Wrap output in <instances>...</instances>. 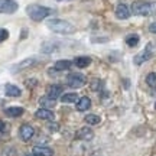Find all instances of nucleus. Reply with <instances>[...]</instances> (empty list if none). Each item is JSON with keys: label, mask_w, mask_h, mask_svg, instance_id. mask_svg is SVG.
<instances>
[{"label": "nucleus", "mask_w": 156, "mask_h": 156, "mask_svg": "<svg viewBox=\"0 0 156 156\" xmlns=\"http://www.w3.org/2000/svg\"><path fill=\"white\" fill-rule=\"evenodd\" d=\"M46 26L55 32V34H62V35H69L75 32V28L74 25H71L67 20H62V19H51L46 22Z\"/></svg>", "instance_id": "obj_1"}, {"label": "nucleus", "mask_w": 156, "mask_h": 156, "mask_svg": "<svg viewBox=\"0 0 156 156\" xmlns=\"http://www.w3.org/2000/svg\"><path fill=\"white\" fill-rule=\"evenodd\" d=\"M132 12L137 16H151L156 13V3H147L143 0H137L132 5Z\"/></svg>", "instance_id": "obj_2"}, {"label": "nucleus", "mask_w": 156, "mask_h": 156, "mask_svg": "<svg viewBox=\"0 0 156 156\" xmlns=\"http://www.w3.org/2000/svg\"><path fill=\"white\" fill-rule=\"evenodd\" d=\"M26 13L28 16L35 20V22H41L44 20L45 17H48L49 15H52V10L45 7V6H39V5H30L26 7Z\"/></svg>", "instance_id": "obj_3"}, {"label": "nucleus", "mask_w": 156, "mask_h": 156, "mask_svg": "<svg viewBox=\"0 0 156 156\" xmlns=\"http://www.w3.org/2000/svg\"><path fill=\"white\" fill-rule=\"evenodd\" d=\"M87 78L83 74H69L67 77V84L71 88H81L83 85H85Z\"/></svg>", "instance_id": "obj_4"}, {"label": "nucleus", "mask_w": 156, "mask_h": 156, "mask_svg": "<svg viewBox=\"0 0 156 156\" xmlns=\"http://www.w3.org/2000/svg\"><path fill=\"white\" fill-rule=\"evenodd\" d=\"M17 10V3L15 0H0V13L10 15Z\"/></svg>", "instance_id": "obj_5"}, {"label": "nucleus", "mask_w": 156, "mask_h": 156, "mask_svg": "<svg viewBox=\"0 0 156 156\" xmlns=\"http://www.w3.org/2000/svg\"><path fill=\"white\" fill-rule=\"evenodd\" d=\"M35 134V129L30 126V124H22L20 129H19V137L23 140V142H28L34 137Z\"/></svg>", "instance_id": "obj_6"}, {"label": "nucleus", "mask_w": 156, "mask_h": 156, "mask_svg": "<svg viewBox=\"0 0 156 156\" xmlns=\"http://www.w3.org/2000/svg\"><path fill=\"white\" fill-rule=\"evenodd\" d=\"M151 45H149V46H146V49L143 51V52H142V54H139V55H136L134 56V64H136V65H140V64H143V62L145 61H147V59H149V58H151L152 56V52H151Z\"/></svg>", "instance_id": "obj_7"}, {"label": "nucleus", "mask_w": 156, "mask_h": 156, "mask_svg": "<svg viewBox=\"0 0 156 156\" xmlns=\"http://www.w3.org/2000/svg\"><path fill=\"white\" fill-rule=\"evenodd\" d=\"M116 16H117V19H122V20L127 19V17L130 16V9H129L124 3L117 5V7H116Z\"/></svg>", "instance_id": "obj_8"}, {"label": "nucleus", "mask_w": 156, "mask_h": 156, "mask_svg": "<svg viewBox=\"0 0 156 156\" xmlns=\"http://www.w3.org/2000/svg\"><path fill=\"white\" fill-rule=\"evenodd\" d=\"M77 137L81 140H91L94 137V132L90 127H83L77 132Z\"/></svg>", "instance_id": "obj_9"}, {"label": "nucleus", "mask_w": 156, "mask_h": 156, "mask_svg": "<svg viewBox=\"0 0 156 156\" xmlns=\"http://www.w3.org/2000/svg\"><path fill=\"white\" fill-rule=\"evenodd\" d=\"M35 116L41 120H54V113L51 112L49 108H45V107L39 108L38 112L35 113Z\"/></svg>", "instance_id": "obj_10"}, {"label": "nucleus", "mask_w": 156, "mask_h": 156, "mask_svg": "<svg viewBox=\"0 0 156 156\" xmlns=\"http://www.w3.org/2000/svg\"><path fill=\"white\" fill-rule=\"evenodd\" d=\"M32 153L36 156H52L54 151L51 147H46V146H35Z\"/></svg>", "instance_id": "obj_11"}, {"label": "nucleus", "mask_w": 156, "mask_h": 156, "mask_svg": "<svg viewBox=\"0 0 156 156\" xmlns=\"http://www.w3.org/2000/svg\"><path fill=\"white\" fill-rule=\"evenodd\" d=\"M34 64H35V58H28V59H25V61L19 62L16 67L12 68V71H13V73H19V71H22L25 68H29L30 65H34Z\"/></svg>", "instance_id": "obj_12"}, {"label": "nucleus", "mask_w": 156, "mask_h": 156, "mask_svg": "<svg viewBox=\"0 0 156 156\" xmlns=\"http://www.w3.org/2000/svg\"><path fill=\"white\" fill-rule=\"evenodd\" d=\"M5 94L7 95V97H19V95L22 94V91H20V88H17L16 85L7 84L5 87Z\"/></svg>", "instance_id": "obj_13"}, {"label": "nucleus", "mask_w": 156, "mask_h": 156, "mask_svg": "<svg viewBox=\"0 0 156 156\" xmlns=\"http://www.w3.org/2000/svg\"><path fill=\"white\" fill-rule=\"evenodd\" d=\"M62 90L64 88H62V85H59V84H56V85H51L49 90H48V97L56 100V98L62 94Z\"/></svg>", "instance_id": "obj_14"}, {"label": "nucleus", "mask_w": 156, "mask_h": 156, "mask_svg": "<svg viewBox=\"0 0 156 156\" xmlns=\"http://www.w3.org/2000/svg\"><path fill=\"white\" fill-rule=\"evenodd\" d=\"M91 107V100L88 97H81L80 100L77 101V110L78 112H85Z\"/></svg>", "instance_id": "obj_15"}, {"label": "nucleus", "mask_w": 156, "mask_h": 156, "mask_svg": "<svg viewBox=\"0 0 156 156\" xmlns=\"http://www.w3.org/2000/svg\"><path fill=\"white\" fill-rule=\"evenodd\" d=\"M73 64L78 68H85L91 64V58H90V56H78V58L74 59Z\"/></svg>", "instance_id": "obj_16"}, {"label": "nucleus", "mask_w": 156, "mask_h": 156, "mask_svg": "<svg viewBox=\"0 0 156 156\" xmlns=\"http://www.w3.org/2000/svg\"><path fill=\"white\" fill-rule=\"evenodd\" d=\"M23 110L22 107H9V108H6L5 110V114L7 117H19L23 114Z\"/></svg>", "instance_id": "obj_17"}, {"label": "nucleus", "mask_w": 156, "mask_h": 156, "mask_svg": "<svg viewBox=\"0 0 156 156\" xmlns=\"http://www.w3.org/2000/svg\"><path fill=\"white\" fill-rule=\"evenodd\" d=\"M71 65H73L71 61H68V59H59V61L55 62L54 68H55V71H65V69H68Z\"/></svg>", "instance_id": "obj_18"}, {"label": "nucleus", "mask_w": 156, "mask_h": 156, "mask_svg": "<svg viewBox=\"0 0 156 156\" xmlns=\"http://www.w3.org/2000/svg\"><path fill=\"white\" fill-rule=\"evenodd\" d=\"M80 98H78V94H75V93H67V94H64L61 97V101L62 103H75V101H78Z\"/></svg>", "instance_id": "obj_19"}, {"label": "nucleus", "mask_w": 156, "mask_h": 156, "mask_svg": "<svg viewBox=\"0 0 156 156\" xmlns=\"http://www.w3.org/2000/svg\"><path fill=\"white\" fill-rule=\"evenodd\" d=\"M39 103H41V106H44L45 108H51V107H54L56 104V100L49 98V97L46 95V97H42V98L39 100Z\"/></svg>", "instance_id": "obj_20"}, {"label": "nucleus", "mask_w": 156, "mask_h": 156, "mask_svg": "<svg viewBox=\"0 0 156 156\" xmlns=\"http://www.w3.org/2000/svg\"><path fill=\"white\" fill-rule=\"evenodd\" d=\"M100 122H101V119L97 114H88V116H85V123H88L91 126H95V124H98Z\"/></svg>", "instance_id": "obj_21"}, {"label": "nucleus", "mask_w": 156, "mask_h": 156, "mask_svg": "<svg viewBox=\"0 0 156 156\" xmlns=\"http://www.w3.org/2000/svg\"><path fill=\"white\" fill-rule=\"evenodd\" d=\"M126 44L129 45V46H132V48H133V46H136V45L139 44V36H137V35H129L127 38H126Z\"/></svg>", "instance_id": "obj_22"}, {"label": "nucleus", "mask_w": 156, "mask_h": 156, "mask_svg": "<svg viewBox=\"0 0 156 156\" xmlns=\"http://www.w3.org/2000/svg\"><path fill=\"white\" fill-rule=\"evenodd\" d=\"M146 83H147V85H149V87L156 88V74L155 73L147 74V77H146Z\"/></svg>", "instance_id": "obj_23"}, {"label": "nucleus", "mask_w": 156, "mask_h": 156, "mask_svg": "<svg viewBox=\"0 0 156 156\" xmlns=\"http://www.w3.org/2000/svg\"><path fill=\"white\" fill-rule=\"evenodd\" d=\"M7 38H9V30L7 29H0V44L5 42Z\"/></svg>", "instance_id": "obj_24"}, {"label": "nucleus", "mask_w": 156, "mask_h": 156, "mask_svg": "<svg viewBox=\"0 0 156 156\" xmlns=\"http://www.w3.org/2000/svg\"><path fill=\"white\" fill-rule=\"evenodd\" d=\"M149 30H151L152 34H156V22H155V23H152L151 26H149Z\"/></svg>", "instance_id": "obj_25"}, {"label": "nucleus", "mask_w": 156, "mask_h": 156, "mask_svg": "<svg viewBox=\"0 0 156 156\" xmlns=\"http://www.w3.org/2000/svg\"><path fill=\"white\" fill-rule=\"evenodd\" d=\"M5 130H6V124L0 120V133H2V132H5Z\"/></svg>", "instance_id": "obj_26"}, {"label": "nucleus", "mask_w": 156, "mask_h": 156, "mask_svg": "<svg viewBox=\"0 0 156 156\" xmlns=\"http://www.w3.org/2000/svg\"><path fill=\"white\" fill-rule=\"evenodd\" d=\"M155 108H156V104H155Z\"/></svg>", "instance_id": "obj_27"}, {"label": "nucleus", "mask_w": 156, "mask_h": 156, "mask_svg": "<svg viewBox=\"0 0 156 156\" xmlns=\"http://www.w3.org/2000/svg\"><path fill=\"white\" fill-rule=\"evenodd\" d=\"M59 2H61V0H59Z\"/></svg>", "instance_id": "obj_28"}]
</instances>
